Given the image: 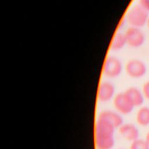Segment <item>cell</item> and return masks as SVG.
<instances>
[{
    "instance_id": "obj_1",
    "label": "cell",
    "mask_w": 149,
    "mask_h": 149,
    "mask_svg": "<svg viewBox=\"0 0 149 149\" xmlns=\"http://www.w3.org/2000/svg\"><path fill=\"white\" fill-rule=\"evenodd\" d=\"M115 127L109 123L98 119L95 126V143L98 149H111L114 145Z\"/></svg>"
},
{
    "instance_id": "obj_2",
    "label": "cell",
    "mask_w": 149,
    "mask_h": 149,
    "mask_svg": "<svg viewBox=\"0 0 149 149\" xmlns=\"http://www.w3.org/2000/svg\"><path fill=\"white\" fill-rule=\"evenodd\" d=\"M148 16V12L138 5L128 10L126 19L130 26L140 28L147 24Z\"/></svg>"
},
{
    "instance_id": "obj_3",
    "label": "cell",
    "mask_w": 149,
    "mask_h": 149,
    "mask_svg": "<svg viewBox=\"0 0 149 149\" xmlns=\"http://www.w3.org/2000/svg\"><path fill=\"white\" fill-rule=\"evenodd\" d=\"M122 70V64L120 61L113 56L106 58L102 68L104 74L110 78H114L119 76Z\"/></svg>"
},
{
    "instance_id": "obj_4",
    "label": "cell",
    "mask_w": 149,
    "mask_h": 149,
    "mask_svg": "<svg viewBox=\"0 0 149 149\" xmlns=\"http://www.w3.org/2000/svg\"><path fill=\"white\" fill-rule=\"evenodd\" d=\"M113 104L119 113L124 115L130 113L134 107L130 97L125 92L117 94L114 97Z\"/></svg>"
},
{
    "instance_id": "obj_5",
    "label": "cell",
    "mask_w": 149,
    "mask_h": 149,
    "mask_svg": "<svg viewBox=\"0 0 149 149\" xmlns=\"http://www.w3.org/2000/svg\"><path fill=\"white\" fill-rule=\"evenodd\" d=\"M125 36L128 45L132 48H139L144 42L145 36L140 28L130 26L125 31Z\"/></svg>"
},
{
    "instance_id": "obj_6",
    "label": "cell",
    "mask_w": 149,
    "mask_h": 149,
    "mask_svg": "<svg viewBox=\"0 0 149 149\" xmlns=\"http://www.w3.org/2000/svg\"><path fill=\"white\" fill-rule=\"evenodd\" d=\"M125 71L127 74L132 78H140L146 73L147 67L141 60L133 59L126 63Z\"/></svg>"
},
{
    "instance_id": "obj_7",
    "label": "cell",
    "mask_w": 149,
    "mask_h": 149,
    "mask_svg": "<svg viewBox=\"0 0 149 149\" xmlns=\"http://www.w3.org/2000/svg\"><path fill=\"white\" fill-rule=\"evenodd\" d=\"M115 93L113 85L109 81H102L99 86L97 97L100 101L107 102L111 100Z\"/></svg>"
},
{
    "instance_id": "obj_8",
    "label": "cell",
    "mask_w": 149,
    "mask_h": 149,
    "mask_svg": "<svg viewBox=\"0 0 149 149\" xmlns=\"http://www.w3.org/2000/svg\"><path fill=\"white\" fill-rule=\"evenodd\" d=\"M119 132L125 139L131 141L137 139L139 135L138 129L132 123L122 124L119 127Z\"/></svg>"
},
{
    "instance_id": "obj_9",
    "label": "cell",
    "mask_w": 149,
    "mask_h": 149,
    "mask_svg": "<svg viewBox=\"0 0 149 149\" xmlns=\"http://www.w3.org/2000/svg\"><path fill=\"white\" fill-rule=\"evenodd\" d=\"M98 119L109 123L115 128L119 127L123 124V119L118 113L108 110L101 111L99 114Z\"/></svg>"
},
{
    "instance_id": "obj_10",
    "label": "cell",
    "mask_w": 149,
    "mask_h": 149,
    "mask_svg": "<svg viewBox=\"0 0 149 149\" xmlns=\"http://www.w3.org/2000/svg\"><path fill=\"white\" fill-rule=\"evenodd\" d=\"M125 93L130 97L134 106H140L144 102V97L141 92L136 87H132L127 88Z\"/></svg>"
},
{
    "instance_id": "obj_11",
    "label": "cell",
    "mask_w": 149,
    "mask_h": 149,
    "mask_svg": "<svg viewBox=\"0 0 149 149\" xmlns=\"http://www.w3.org/2000/svg\"><path fill=\"white\" fill-rule=\"evenodd\" d=\"M127 44L125 33H116L112 39L110 48L113 51H119Z\"/></svg>"
},
{
    "instance_id": "obj_12",
    "label": "cell",
    "mask_w": 149,
    "mask_h": 149,
    "mask_svg": "<svg viewBox=\"0 0 149 149\" xmlns=\"http://www.w3.org/2000/svg\"><path fill=\"white\" fill-rule=\"evenodd\" d=\"M136 121L141 126L149 125V108L143 107L140 108L136 114Z\"/></svg>"
},
{
    "instance_id": "obj_13",
    "label": "cell",
    "mask_w": 149,
    "mask_h": 149,
    "mask_svg": "<svg viewBox=\"0 0 149 149\" xmlns=\"http://www.w3.org/2000/svg\"><path fill=\"white\" fill-rule=\"evenodd\" d=\"M130 149H149V145L146 140L137 139L132 141Z\"/></svg>"
},
{
    "instance_id": "obj_14",
    "label": "cell",
    "mask_w": 149,
    "mask_h": 149,
    "mask_svg": "<svg viewBox=\"0 0 149 149\" xmlns=\"http://www.w3.org/2000/svg\"><path fill=\"white\" fill-rule=\"evenodd\" d=\"M143 94L145 98L149 100V81L144 84L143 86Z\"/></svg>"
},
{
    "instance_id": "obj_15",
    "label": "cell",
    "mask_w": 149,
    "mask_h": 149,
    "mask_svg": "<svg viewBox=\"0 0 149 149\" xmlns=\"http://www.w3.org/2000/svg\"><path fill=\"white\" fill-rule=\"evenodd\" d=\"M139 5L148 12H149V0H139Z\"/></svg>"
},
{
    "instance_id": "obj_16",
    "label": "cell",
    "mask_w": 149,
    "mask_h": 149,
    "mask_svg": "<svg viewBox=\"0 0 149 149\" xmlns=\"http://www.w3.org/2000/svg\"><path fill=\"white\" fill-rule=\"evenodd\" d=\"M146 141H147V143L149 145V131L147 132L146 136V139H145Z\"/></svg>"
},
{
    "instance_id": "obj_17",
    "label": "cell",
    "mask_w": 149,
    "mask_h": 149,
    "mask_svg": "<svg viewBox=\"0 0 149 149\" xmlns=\"http://www.w3.org/2000/svg\"><path fill=\"white\" fill-rule=\"evenodd\" d=\"M147 24L149 28V16H148V20H147Z\"/></svg>"
}]
</instances>
